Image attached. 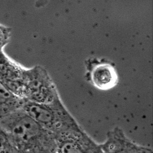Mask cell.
I'll list each match as a JSON object with an SVG mask.
<instances>
[{
  "instance_id": "2",
  "label": "cell",
  "mask_w": 153,
  "mask_h": 153,
  "mask_svg": "<svg viewBox=\"0 0 153 153\" xmlns=\"http://www.w3.org/2000/svg\"><path fill=\"white\" fill-rule=\"evenodd\" d=\"M23 87V98L25 101L49 103L60 97L48 71L40 65L25 68Z\"/></svg>"
},
{
  "instance_id": "10",
  "label": "cell",
  "mask_w": 153,
  "mask_h": 153,
  "mask_svg": "<svg viewBox=\"0 0 153 153\" xmlns=\"http://www.w3.org/2000/svg\"><path fill=\"white\" fill-rule=\"evenodd\" d=\"M50 0H36L35 7L37 9L44 7L48 4Z\"/></svg>"
},
{
  "instance_id": "7",
  "label": "cell",
  "mask_w": 153,
  "mask_h": 153,
  "mask_svg": "<svg viewBox=\"0 0 153 153\" xmlns=\"http://www.w3.org/2000/svg\"><path fill=\"white\" fill-rule=\"evenodd\" d=\"M25 102L0 80V117L23 108Z\"/></svg>"
},
{
  "instance_id": "8",
  "label": "cell",
  "mask_w": 153,
  "mask_h": 153,
  "mask_svg": "<svg viewBox=\"0 0 153 153\" xmlns=\"http://www.w3.org/2000/svg\"><path fill=\"white\" fill-rule=\"evenodd\" d=\"M0 153H17L8 134L1 125Z\"/></svg>"
},
{
  "instance_id": "4",
  "label": "cell",
  "mask_w": 153,
  "mask_h": 153,
  "mask_svg": "<svg viewBox=\"0 0 153 153\" xmlns=\"http://www.w3.org/2000/svg\"><path fill=\"white\" fill-rule=\"evenodd\" d=\"M102 153H151L148 147L138 145L128 138L121 128L116 127L107 132L105 141L99 144Z\"/></svg>"
},
{
  "instance_id": "1",
  "label": "cell",
  "mask_w": 153,
  "mask_h": 153,
  "mask_svg": "<svg viewBox=\"0 0 153 153\" xmlns=\"http://www.w3.org/2000/svg\"><path fill=\"white\" fill-rule=\"evenodd\" d=\"M0 125L8 134L17 153H57L53 134L23 108L0 117Z\"/></svg>"
},
{
  "instance_id": "9",
  "label": "cell",
  "mask_w": 153,
  "mask_h": 153,
  "mask_svg": "<svg viewBox=\"0 0 153 153\" xmlns=\"http://www.w3.org/2000/svg\"><path fill=\"white\" fill-rule=\"evenodd\" d=\"M12 29L9 27L0 24V52L3 51L10 40Z\"/></svg>"
},
{
  "instance_id": "5",
  "label": "cell",
  "mask_w": 153,
  "mask_h": 153,
  "mask_svg": "<svg viewBox=\"0 0 153 153\" xmlns=\"http://www.w3.org/2000/svg\"><path fill=\"white\" fill-rule=\"evenodd\" d=\"M25 69V68L10 59L4 51L0 52V80L22 99Z\"/></svg>"
},
{
  "instance_id": "6",
  "label": "cell",
  "mask_w": 153,
  "mask_h": 153,
  "mask_svg": "<svg viewBox=\"0 0 153 153\" xmlns=\"http://www.w3.org/2000/svg\"><path fill=\"white\" fill-rule=\"evenodd\" d=\"M55 140L57 153H102L99 144L96 143L85 132Z\"/></svg>"
},
{
  "instance_id": "3",
  "label": "cell",
  "mask_w": 153,
  "mask_h": 153,
  "mask_svg": "<svg viewBox=\"0 0 153 153\" xmlns=\"http://www.w3.org/2000/svg\"><path fill=\"white\" fill-rule=\"evenodd\" d=\"M86 80L97 89L108 90L118 84L117 70L114 63L105 58L92 57L85 61Z\"/></svg>"
}]
</instances>
